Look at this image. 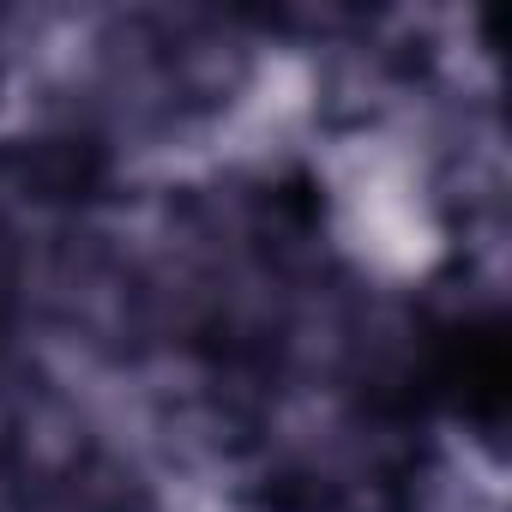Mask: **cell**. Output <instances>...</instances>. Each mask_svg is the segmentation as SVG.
Masks as SVG:
<instances>
[{
  "mask_svg": "<svg viewBox=\"0 0 512 512\" xmlns=\"http://www.w3.org/2000/svg\"><path fill=\"white\" fill-rule=\"evenodd\" d=\"M320 187V229L332 253L368 284H428L452 253V211L434 151L404 121H338L308 151Z\"/></svg>",
  "mask_w": 512,
  "mask_h": 512,
  "instance_id": "1",
  "label": "cell"
}]
</instances>
